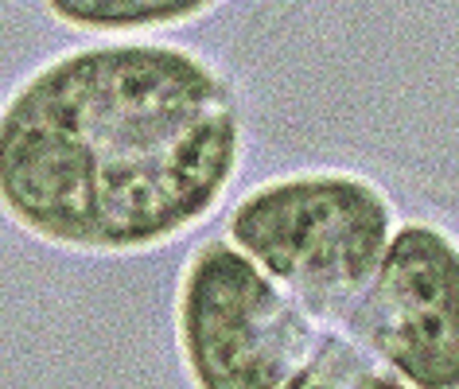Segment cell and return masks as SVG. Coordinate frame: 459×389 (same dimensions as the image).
Segmentation results:
<instances>
[{"mask_svg":"<svg viewBox=\"0 0 459 389\" xmlns=\"http://www.w3.org/2000/svg\"><path fill=\"white\" fill-rule=\"evenodd\" d=\"M246 156L234 82L179 43H90L0 101V211L74 254H148L218 211Z\"/></svg>","mask_w":459,"mask_h":389,"instance_id":"6da1fadb","label":"cell"},{"mask_svg":"<svg viewBox=\"0 0 459 389\" xmlns=\"http://www.w3.org/2000/svg\"><path fill=\"white\" fill-rule=\"evenodd\" d=\"M394 230L397 211L382 183L342 168L273 176L226 219L230 242L327 324L370 284Z\"/></svg>","mask_w":459,"mask_h":389,"instance_id":"7a4b0ae2","label":"cell"},{"mask_svg":"<svg viewBox=\"0 0 459 389\" xmlns=\"http://www.w3.org/2000/svg\"><path fill=\"white\" fill-rule=\"evenodd\" d=\"M316 319L230 238L191 249L176 284V342L191 389H284Z\"/></svg>","mask_w":459,"mask_h":389,"instance_id":"3957f363","label":"cell"},{"mask_svg":"<svg viewBox=\"0 0 459 389\" xmlns=\"http://www.w3.org/2000/svg\"><path fill=\"white\" fill-rule=\"evenodd\" d=\"M339 324L412 389H459V238L429 219L397 222Z\"/></svg>","mask_w":459,"mask_h":389,"instance_id":"277c9868","label":"cell"},{"mask_svg":"<svg viewBox=\"0 0 459 389\" xmlns=\"http://www.w3.org/2000/svg\"><path fill=\"white\" fill-rule=\"evenodd\" d=\"M59 24L94 36H136V31L179 28L211 16L226 0H43Z\"/></svg>","mask_w":459,"mask_h":389,"instance_id":"5b68a950","label":"cell"},{"mask_svg":"<svg viewBox=\"0 0 459 389\" xmlns=\"http://www.w3.org/2000/svg\"><path fill=\"white\" fill-rule=\"evenodd\" d=\"M284 389H412L405 377L354 342L347 331H319L312 350L292 370Z\"/></svg>","mask_w":459,"mask_h":389,"instance_id":"8992f818","label":"cell"}]
</instances>
